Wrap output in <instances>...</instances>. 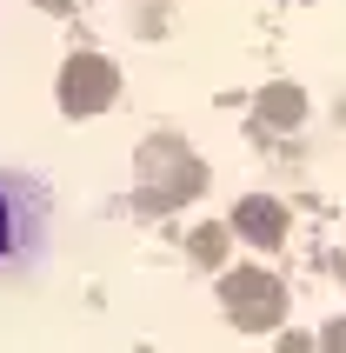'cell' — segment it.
Returning <instances> with one entry per match:
<instances>
[{
  "mask_svg": "<svg viewBox=\"0 0 346 353\" xmlns=\"http://www.w3.org/2000/svg\"><path fill=\"white\" fill-rule=\"evenodd\" d=\"M14 247V207H7V187H0V254Z\"/></svg>",
  "mask_w": 346,
  "mask_h": 353,
  "instance_id": "obj_1",
  "label": "cell"
}]
</instances>
